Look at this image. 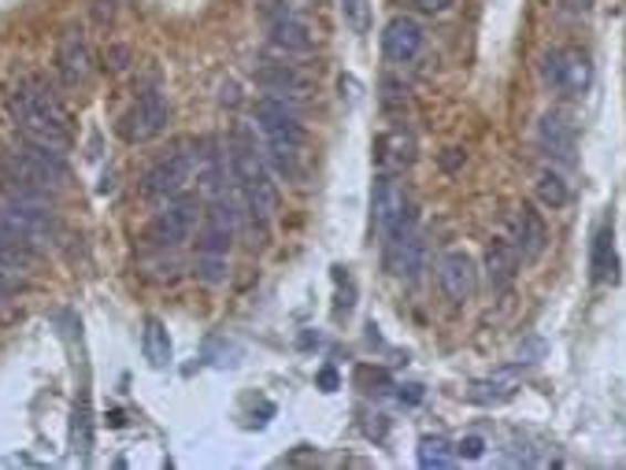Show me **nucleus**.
<instances>
[{
  "mask_svg": "<svg viewBox=\"0 0 626 470\" xmlns=\"http://www.w3.org/2000/svg\"><path fill=\"white\" fill-rule=\"evenodd\" d=\"M4 108H8V119H12L19 137L52 145V148H60V153L71 148V112H67V104L60 101L56 85H52L45 74H27V79L8 93Z\"/></svg>",
  "mask_w": 626,
  "mask_h": 470,
  "instance_id": "obj_1",
  "label": "nucleus"
},
{
  "mask_svg": "<svg viewBox=\"0 0 626 470\" xmlns=\"http://www.w3.org/2000/svg\"><path fill=\"white\" fill-rule=\"evenodd\" d=\"M227 164L233 189L241 197V208L249 211L260 227H268L279 211V186H274L271 164L263 156V148L257 145V130L246 123H238L227 137Z\"/></svg>",
  "mask_w": 626,
  "mask_h": 470,
  "instance_id": "obj_2",
  "label": "nucleus"
},
{
  "mask_svg": "<svg viewBox=\"0 0 626 470\" xmlns=\"http://www.w3.org/2000/svg\"><path fill=\"white\" fill-rule=\"evenodd\" d=\"M257 130L263 134L268 145V164L279 170L282 178L296 181L304 175V153H307V130L301 123V112L293 108V101L285 97H260L257 101Z\"/></svg>",
  "mask_w": 626,
  "mask_h": 470,
  "instance_id": "obj_3",
  "label": "nucleus"
},
{
  "mask_svg": "<svg viewBox=\"0 0 626 470\" xmlns=\"http://www.w3.org/2000/svg\"><path fill=\"white\" fill-rule=\"evenodd\" d=\"M67 153L41 142H27L19 137L15 148L0 153V186L12 189H34V194H60L67 186Z\"/></svg>",
  "mask_w": 626,
  "mask_h": 470,
  "instance_id": "obj_4",
  "label": "nucleus"
},
{
  "mask_svg": "<svg viewBox=\"0 0 626 470\" xmlns=\"http://www.w3.org/2000/svg\"><path fill=\"white\" fill-rule=\"evenodd\" d=\"M208 194H211V200H208L205 222H200V233H197V271L208 285H216V282H222V274H227V255H230L233 238H238L241 211L227 186H216V189H208Z\"/></svg>",
  "mask_w": 626,
  "mask_h": 470,
  "instance_id": "obj_5",
  "label": "nucleus"
},
{
  "mask_svg": "<svg viewBox=\"0 0 626 470\" xmlns=\"http://www.w3.org/2000/svg\"><path fill=\"white\" fill-rule=\"evenodd\" d=\"M197 219H205V205H200L197 194H178L171 197L167 205H160L153 219L145 227V241L160 252H171V249H182V244L194 238L197 230Z\"/></svg>",
  "mask_w": 626,
  "mask_h": 470,
  "instance_id": "obj_6",
  "label": "nucleus"
},
{
  "mask_svg": "<svg viewBox=\"0 0 626 470\" xmlns=\"http://www.w3.org/2000/svg\"><path fill=\"white\" fill-rule=\"evenodd\" d=\"M197 164H200V148L178 145L175 153L160 156L153 167L145 170L142 197L148 200V205H167L171 197L186 194L189 181H194V175H197Z\"/></svg>",
  "mask_w": 626,
  "mask_h": 470,
  "instance_id": "obj_7",
  "label": "nucleus"
},
{
  "mask_svg": "<svg viewBox=\"0 0 626 470\" xmlns=\"http://www.w3.org/2000/svg\"><path fill=\"white\" fill-rule=\"evenodd\" d=\"M541 82H545L549 93L564 101H578L590 93L593 85V63L582 49H549L541 56Z\"/></svg>",
  "mask_w": 626,
  "mask_h": 470,
  "instance_id": "obj_8",
  "label": "nucleus"
},
{
  "mask_svg": "<svg viewBox=\"0 0 626 470\" xmlns=\"http://www.w3.org/2000/svg\"><path fill=\"white\" fill-rule=\"evenodd\" d=\"M263 19H268V38L282 56H307L315 49L312 23L290 8L285 0H263Z\"/></svg>",
  "mask_w": 626,
  "mask_h": 470,
  "instance_id": "obj_9",
  "label": "nucleus"
},
{
  "mask_svg": "<svg viewBox=\"0 0 626 470\" xmlns=\"http://www.w3.org/2000/svg\"><path fill=\"white\" fill-rule=\"evenodd\" d=\"M167 119H171V104H167V97L160 90H145L142 97L123 112V119L115 123V130H119L126 145H145L167 130Z\"/></svg>",
  "mask_w": 626,
  "mask_h": 470,
  "instance_id": "obj_10",
  "label": "nucleus"
},
{
  "mask_svg": "<svg viewBox=\"0 0 626 470\" xmlns=\"http://www.w3.org/2000/svg\"><path fill=\"white\" fill-rule=\"evenodd\" d=\"M371 211H375L378 238L386 244H394L400 233L416 222V216H411V208H408L405 186H400L394 175H382V170H378V181H375V200H371Z\"/></svg>",
  "mask_w": 626,
  "mask_h": 470,
  "instance_id": "obj_11",
  "label": "nucleus"
},
{
  "mask_svg": "<svg viewBox=\"0 0 626 470\" xmlns=\"http://www.w3.org/2000/svg\"><path fill=\"white\" fill-rule=\"evenodd\" d=\"M427 49V30L416 15H394L386 27H382V56H386L394 67H408L416 63Z\"/></svg>",
  "mask_w": 626,
  "mask_h": 470,
  "instance_id": "obj_12",
  "label": "nucleus"
},
{
  "mask_svg": "<svg viewBox=\"0 0 626 470\" xmlns=\"http://www.w3.org/2000/svg\"><path fill=\"white\" fill-rule=\"evenodd\" d=\"M438 290L449 304H467L479 290V267L463 249H449L438 255Z\"/></svg>",
  "mask_w": 626,
  "mask_h": 470,
  "instance_id": "obj_13",
  "label": "nucleus"
},
{
  "mask_svg": "<svg viewBox=\"0 0 626 470\" xmlns=\"http://www.w3.org/2000/svg\"><path fill=\"white\" fill-rule=\"evenodd\" d=\"M482 271H486V282H490L493 293H508L519 278V271H523V252H519V244L508 238L504 230H497L490 244H486Z\"/></svg>",
  "mask_w": 626,
  "mask_h": 470,
  "instance_id": "obj_14",
  "label": "nucleus"
},
{
  "mask_svg": "<svg viewBox=\"0 0 626 470\" xmlns=\"http://www.w3.org/2000/svg\"><path fill=\"white\" fill-rule=\"evenodd\" d=\"M501 230L519 244V252H523V263H534L538 255L545 252V244H549V227H545V219H541V211L534 205L512 208V216L501 222Z\"/></svg>",
  "mask_w": 626,
  "mask_h": 470,
  "instance_id": "obj_15",
  "label": "nucleus"
},
{
  "mask_svg": "<svg viewBox=\"0 0 626 470\" xmlns=\"http://www.w3.org/2000/svg\"><path fill=\"white\" fill-rule=\"evenodd\" d=\"M252 82H257L263 93H271V97H285V101H296L312 90V79H307L296 63H285V60H260L257 67H252Z\"/></svg>",
  "mask_w": 626,
  "mask_h": 470,
  "instance_id": "obj_16",
  "label": "nucleus"
},
{
  "mask_svg": "<svg viewBox=\"0 0 626 470\" xmlns=\"http://www.w3.org/2000/svg\"><path fill=\"white\" fill-rule=\"evenodd\" d=\"M538 145L545 156H553L556 164H575V148H578V130L564 112H545L538 119Z\"/></svg>",
  "mask_w": 626,
  "mask_h": 470,
  "instance_id": "obj_17",
  "label": "nucleus"
},
{
  "mask_svg": "<svg viewBox=\"0 0 626 470\" xmlns=\"http://www.w3.org/2000/svg\"><path fill=\"white\" fill-rule=\"evenodd\" d=\"M56 71H60V82L79 90L93 79V52L82 38V30H67L60 38V49H56Z\"/></svg>",
  "mask_w": 626,
  "mask_h": 470,
  "instance_id": "obj_18",
  "label": "nucleus"
},
{
  "mask_svg": "<svg viewBox=\"0 0 626 470\" xmlns=\"http://www.w3.org/2000/svg\"><path fill=\"white\" fill-rule=\"evenodd\" d=\"M386 249H389V267H394V274L405 278L408 285H416L422 271H427V241H422L416 222H411L394 244H386Z\"/></svg>",
  "mask_w": 626,
  "mask_h": 470,
  "instance_id": "obj_19",
  "label": "nucleus"
},
{
  "mask_svg": "<svg viewBox=\"0 0 626 470\" xmlns=\"http://www.w3.org/2000/svg\"><path fill=\"white\" fill-rule=\"evenodd\" d=\"M519 389V367H501L486 378H474L471 389H467V400L471 404H482V408H497V404L512 400Z\"/></svg>",
  "mask_w": 626,
  "mask_h": 470,
  "instance_id": "obj_20",
  "label": "nucleus"
},
{
  "mask_svg": "<svg viewBox=\"0 0 626 470\" xmlns=\"http://www.w3.org/2000/svg\"><path fill=\"white\" fill-rule=\"evenodd\" d=\"M378 170L382 175H397V170L411 167L416 159V142H411L408 130H389L386 137L378 142Z\"/></svg>",
  "mask_w": 626,
  "mask_h": 470,
  "instance_id": "obj_21",
  "label": "nucleus"
},
{
  "mask_svg": "<svg viewBox=\"0 0 626 470\" xmlns=\"http://www.w3.org/2000/svg\"><path fill=\"white\" fill-rule=\"evenodd\" d=\"M590 274H593V282H615V230H612V219H604L597 227V233H593Z\"/></svg>",
  "mask_w": 626,
  "mask_h": 470,
  "instance_id": "obj_22",
  "label": "nucleus"
},
{
  "mask_svg": "<svg viewBox=\"0 0 626 470\" xmlns=\"http://www.w3.org/2000/svg\"><path fill=\"white\" fill-rule=\"evenodd\" d=\"M534 194H538V200H541V205H545L549 211H564L571 200H575V194H571V181L560 175L556 167H541V170H538Z\"/></svg>",
  "mask_w": 626,
  "mask_h": 470,
  "instance_id": "obj_23",
  "label": "nucleus"
},
{
  "mask_svg": "<svg viewBox=\"0 0 626 470\" xmlns=\"http://www.w3.org/2000/svg\"><path fill=\"white\" fill-rule=\"evenodd\" d=\"M456 463V445L441 434H427L419 441V467L422 470H445Z\"/></svg>",
  "mask_w": 626,
  "mask_h": 470,
  "instance_id": "obj_24",
  "label": "nucleus"
},
{
  "mask_svg": "<svg viewBox=\"0 0 626 470\" xmlns=\"http://www.w3.org/2000/svg\"><path fill=\"white\" fill-rule=\"evenodd\" d=\"M142 348H145V359L153 363V367H167V363H171V337H167L160 318H148L145 323Z\"/></svg>",
  "mask_w": 626,
  "mask_h": 470,
  "instance_id": "obj_25",
  "label": "nucleus"
},
{
  "mask_svg": "<svg viewBox=\"0 0 626 470\" xmlns=\"http://www.w3.org/2000/svg\"><path fill=\"white\" fill-rule=\"evenodd\" d=\"M71 441H74V452L90 456V448H93V419H90V400L86 397H82V404H74Z\"/></svg>",
  "mask_w": 626,
  "mask_h": 470,
  "instance_id": "obj_26",
  "label": "nucleus"
},
{
  "mask_svg": "<svg viewBox=\"0 0 626 470\" xmlns=\"http://www.w3.org/2000/svg\"><path fill=\"white\" fill-rule=\"evenodd\" d=\"M342 19L353 34H367L371 30V0H342Z\"/></svg>",
  "mask_w": 626,
  "mask_h": 470,
  "instance_id": "obj_27",
  "label": "nucleus"
},
{
  "mask_svg": "<svg viewBox=\"0 0 626 470\" xmlns=\"http://www.w3.org/2000/svg\"><path fill=\"white\" fill-rule=\"evenodd\" d=\"M405 4L419 15H449L456 8V0H405Z\"/></svg>",
  "mask_w": 626,
  "mask_h": 470,
  "instance_id": "obj_28",
  "label": "nucleus"
},
{
  "mask_svg": "<svg viewBox=\"0 0 626 470\" xmlns=\"http://www.w3.org/2000/svg\"><path fill=\"white\" fill-rule=\"evenodd\" d=\"M486 452V441L482 437H463L460 445H456V456H463V459H479Z\"/></svg>",
  "mask_w": 626,
  "mask_h": 470,
  "instance_id": "obj_29",
  "label": "nucleus"
},
{
  "mask_svg": "<svg viewBox=\"0 0 626 470\" xmlns=\"http://www.w3.org/2000/svg\"><path fill=\"white\" fill-rule=\"evenodd\" d=\"M556 4H560V12H564V15H590L593 12V0H556Z\"/></svg>",
  "mask_w": 626,
  "mask_h": 470,
  "instance_id": "obj_30",
  "label": "nucleus"
},
{
  "mask_svg": "<svg viewBox=\"0 0 626 470\" xmlns=\"http://www.w3.org/2000/svg\"><path fill=\"white\" fill-rule=\"evenodd\" d=\"M320 386H323V393H334L337 389V370L334 367H323L320 370Z\"/></svg>",
  "mask_w": 626,
  "mask_h": 470,
  "instance_id": "obj_31",
  "label": "nucleus"
}]
</instances>
